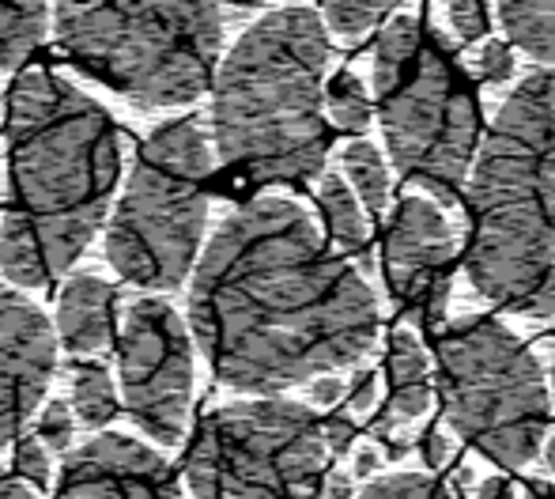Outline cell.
<instances>
[{"label":"cell","instance_id":"obj_3","mask_svg":"<svg viewBox=\"0 0 555 499\" xmlns=\"http://www.w3.org/2000/svg\"><path fill=\"white\" fill-rule=\"evenodd\" d=\"M465 269L495 307L555 315V68L529 73L476 155Z\"/></svg>","mask_w":555,"mask_h":499},{"label":"cell","instance_id":"obj_22","mask_svg":"<svg viewBox=\"0 0 555 499\" xmlns=\"http://www.w3.org/2000/svg\"><path fill=\"white\" fill-rule=\"evenodd\" d=\"M393 8L397 4H386V0H330V4H322L318 20H322V27H330L333 35L359 38L378 27Z\"/></svg>","mask_w":555,"mask_h":499},{"label":"cell","instance_id":"obj_25","mask_svg":"<svg viewBox=\"0 0 555 499\" xmlns=\"http://www.w3.org/2000/svg\"><path fill=\"white\" fill-rule=\"evenodd\" d=\"M15 477L23 481V485H30L35 492H42L46 485H50L53 470H50V450L42 447V443L35 439V435H27V439H20V447H15Z\"/></svg>","mask_w":555,"mask_h":499},{"label":"cell","instance_id":"obj_8","mask_svg":"<svg viewBox=\"0 0 555 499\" xmlns=\"http://www.w3.org/2000/svg\"><path fill=\"white\" fill-rule=\"evenodd\" d=\"M439 394L453 432L506 470L533 462L548 432V382L537 356L483 315H461L435 341Z\"/></svg>","mask_w":555,"mask_h":499},{"label":"cell","instance_id":"obj_10","mask_svg":"<svg viewBox=\"0 0 555 499\" xmlns=\"http://www.w3.org/2000/svg\"><path fill=\"white\" fill-rule=\"evenodd\" d=\"M117 382L125 412L163 447H178L193 405V337L163 299L129 303L117 325Z\"/></svg>","mask_w":555,"mask_h":499},{"label":"cell","instance_id":"obj_23","mask_svg":"<svg viewBox=\"0 0 555 499\" xmlns=\"http://www.w3.org/2000/svg\"><path fill=\"white\" fill-rule=\"evenodd\" d=\"M359 499H461L446 481L424 477V473H393L374 481Z\"/></svg>","mask_w":555,"mask_h":499},{"label":"cell","instance_id":"obj_33","mask_svg":"<svg viewBox=\"0 0 555 499\" xmlns=\"http://www.w3.org/2000/svg\"><path fill=\"white\" fill-rule=\"evenodd\" d=\"M325 499H351L348 473H330V477H325Z\"/></svg>","mask_w":555,"mask_h":499},{"label":"cell","instance_id":"obj_20","mask_svg":"<svg viewBox=\"0 0 555 499\" xmlns=\"http://www.w3.org/2000/svg\"><path fill=\"white\" fill-rule=\"evenodd\" d=\"M344 163V175L351 178V193L356 201H363L366 213L371 216H382L389 205V167L382 159V152L366 140H356V144L344 148L340 155Z\"/></svg>","mask_w":555,"mask_h":499},{"label":"cell","instance_id":"obj_30","mask_svg":"<svg viewBox=\"0 0 555 499\" xmlns=\"http://www.w3.org/2000/svg\"><path fill=\"white\" fill-rule=\"evenodd\" d=\"M453 455V443L442 435V427H431V432L424 435V462L431 465V470H442L446 462H450Z\"/></svg>","mask_w":555,"mask_h":499},{"label":"cell","instance_id":"obj_32","mask_svg":"<svg viewBox=\"0 0 555 499\" xmlns=\"http://www.w3.org/2000/svg\"><path fill=\"white\" fill-rule=\"evenodd\" d=\"M0 499H38V496H35V488L23 485L12 470H4V465H0Z\"/></svg>","mask_w":555,"mask_h":499},{"label":"cell","instance_id":"obj_2","mask_svg":"<svg viewBox=\"0 0 555 499\" xmlns=\"http://www.w3.org/2000/svg\"><path fill=\"white\" fill-rule=\"evenodd\" d=\"M8 201L0 277L50 287L106 223L121 175V140L103 103L50 68L8 91Z\"/></svg>","mask_w":555,"mask_h":499},{"label":"cell","instance_id":"obj_15","mask_svg":"<svg viewBox=\"0 0 555 499\" xmlns=\"http://www.w3.org/2000/svg\"><path fill=\"white\" fill-rule=\"evenodd\" d=\"M389 417L378 420V432H386L393 420H420L431 409V363L412 330H393L389 337Z\"/></svg>","mask_w":555,"mask_h":499},{"label":"cell","instance_id":"obj_11","mask_svg":"<svg viewBox=\"0 0 555 499\" xmlns=\"http://www.w3.org/2000/svg\"><path fill=\"white\" fill-rule=\"evenodd\" d=\"M386 280L393 299L420 318L424 330H442L450 303L457 231L427 197H404L386 223Z\"/></svg>","mask_w":555,"mask_h":499},{"label":"cell","instance_id":"obj_21","mask_svg":"<svg viewBox=\"0 0 555 499\" xmlns=\"http://www.w3.org/2000/svg\"><path fill=\"white\" fill-rule=\"evenodd\" d=\"M325 111H330V118L336 121V129H344V132H363L374 118L366 88L356 73L333 76L330 88H325Z\"/></svg>","mask_w":555,"mask_h":499},{"label":"cell","instance_id":"obj_13","mask_svg":"<svg viewBox=\"0 0 555 499\" xmlns=\"http://www.w3.org/2000/svg\"><path fill=\"white\" fill-rule=\"evenodd\" d=\"M53 499H182L167 458L129 435H95L65 458Z\"/></svg>","mask_w":555,"mask_h":499},{"label":"cell","instance_id":"obj_17","mask_svg":"<svg viewBox=\"0 0 555 499\" xmlns=\"http://www.w3.org/2000/svg\"><path fill=\"white\" fill-rule=\"evenodd\" d=\"M499 23L506 42L518 46L533 61L555 65V4L548 0H506L499 4Z\"/></svg>","mask_w":555,"mask_h":499},{"label":"cell","instance_id":"obj_27","mask_svg":"<svg viewBox=\"0 0 555 499\" xmlns=\"http://www.w3.org/2000/svg\"><path fill=\"white\" fill-rule=\"evenodd\" d=\"M514 46L506 38H491L488 46L480 50V61H476V76L483 84H503L514 76Z\"/></svg>","mask_w":555,"mask_h":499},{"label":"cell","instance_id":"obj_9","mask_svg":"<svg viewBox=\"0 0 555 499\" xmlns=\"http://www.w3.org/2000/svg\"><path fill=\"white\" fill-rule=\"evenodd\" d=\"M193 499H325L322 420L299 401L208 412L185 458Z\"/></svg>","mask_w":555,"mask_h":499},{"label":"cell","instance_id":"obj_19","mask_svg":"<svg viewBox=\"0 0 555 499\" xmlns=\"http://www.w3.org/2000/svg\"><path fill=\"white\" fill-rule=\"evenodd\" d=\"M121 401H117V386L111 379V368H103L99 360L76 363L73 368V412L80 417L83 427L99 432L117 417Z\"/></svg>","mask_w":555,"mask_h":499},{"label":"cell","instance_id":"obj_35","mask_svg":"<svg viewBox=\"0 0 555 499\" xmlns=\"http://www.w3.org/2000/svg\"><path fill=\"white\" fill-rule=\"evenodd\" d=\"M378 465H382V458H378V450H359L356 455V477H371V473H378Z\"/></svg>","mask_w":555,"mask_h":499},{"label":"cell","instance_id":"obj_1","mask_svg":"<svg viewBox=\"0 0 555 499\" xmlns=\"http://www.w3.org/2000/svg\"><path fill=\"white\" fill-rule=\"evenodd\" d=\"M190 280V337L238 394L272 397L351 368L378 337L363 272L287 197L231 208Z\"/></svg>","mask_w":555,"mask_h":499},{"label":"cell","instance_id":"obj_37","mask_svg":"<svg viewBox=\"0 0 555 499\" xmlns=\"http://www.w3.org/2000/svg\"><path fill=\"white\" fill-rule=\"evenodd\" d=\"M544 462H548V470L555 473V435L548 439V447H544Z\"/></svg>","mask_w":555,"mask_h":499},{"label":"cell","instance_id":"obj_34","mask_svg":"<svg viewBox=\"0 0 555 499\" xmlns=\"http://www.w3.org/2000/svg\"><path fill=\"white\" fill-rule=\"evenodd\" d=\"M476 499H514V488L506 485V481L491 477V481H483V485H480V492H476Z\"/></svg>","mask_w":555,"mask_h":499},{"label":"cell","instance_id":"obj_29","mask_svg":"<svg viewBox=\"0 0 555 499\" xmlns=\"http://www.w3.org/2000/svg\"><path fill=\"white\" fill-rule=\"evenodd\" d=\"M374 394H378V374L374 371H363L348 389V405L351 412H371L374 409Z\"/></svg>","mask_w":555,"mask_h":499},{"label":"cell","instance_id":"obj_38","mask_svg":"<svg viewBox=\"0 0 555 499\" xmlns=\"http://www.w3.org/2000/svg\"><path fill=\"white\" fill-rule=\"evenodd\" d=\"M552 371H555V368H552Z\"/></svg>","mask_w":555,"mask_h":499},{"label":"cell","instance_id":"obj_7","mask_svg":"<svg viewBox=\"0 0 555 499\" xmlns=\"http://www.w3.org/2000/svg\"><path fill=\"white\" fill-rule=\"evenodd\" d=\"M212 148L201 118H178L144 140L106 220V261L121 280L175 292L190 280L208 223Z\"/></svg>","mask_w":555,"mask_h":499},{"label":"cell","instance_id":"obj_6","mask_svg":"<svg viewBox=\"0 0 555 499\" xmlns=\"http://www.w3.org/2000/svg\"><path fill=\"white\" fill-rule=\"evenodd\" d=\"M50 23L61 53L76 68L140 111L190 106L212 88L220 68V4H57Z\"/></svg>","mask_w":555,"mask_h":499},{"label":"cell","instance_id":"obj_26","mask_svg":"<svg viewBox=\"0 0 555 499\" xmlns=\"http://www.w3.org/2000/svg\"><path fill=\"white\" fill-rule=\"evenodd\" d=\"M446 15H450V27L461 42H480L488 35V8L476 0H453V4H446Z\"/></svg>","mask_w":555,"mask_h":499},{"label":"cell","instance_id":"obj_16","mask_svg":"<svg viewBox=\"0 0 555 499\" xmlns=\"http://www.w3.org/2000/svg\"><path fill=\"white\" fill-rule=\"evenodd\" d=\"M318 205H322L325 228H330L333 243L344 250V254L359 257L363 265H371V228H366L363 213H359L356 193L348 190L340 175H322V185H318Z\"/></svg>","mask_w":555,"mask_h":499},{"label":"cell","instance_id":"obj_31","mask_svg":"<svg viewBox=\"0 0 555 499\" xmlns=\"http://www.w3.org/2000/svg\"><path fill=\"white\" fill-rule=\"evenodd\" d=\"M340 397H344V382L336 379V374H322V379L310 382V401L322 405V409H330Z\"/></svg>","mask_w":555,"mask_h":499},{"label":"cell","instance_id":"obj_18","mask_svg":"<svg viewBox=\"0 0 555 499\" xmlns=\"http://www.w3.org/2000/svg\"><path fill=\"white\" fill-rule=\"evenodd\" d=\"M50 35V4H0V68H20Z\"/></svg>","mask_w":555,"mask_h":499},{"label":"cell","instance_id":"obj_28","mask_svg":"<svg viewBox=\"0 0 555 499\" xmlns=\"http://www.w3.org/2000/svg\"><path fill=\"white\" fill-rule=\"evenodd\" d=\"M322 439H325V455H344L356 439V424L351 417H330L322 420Z\"/></svg>","mask_w":555,"mask_h":499},{"label":"cell","instance_id":"obj_12","mask_svg":"<svg viewBox=\"0 0 555 499\" xmlns=\"http://www.w3.org/2000/svg\"><path fill=\"white\" fill-rule=\"evenodd\" d=\"M57 337L53 325L27 295L0 284V450L20 439L27 420L46 401Z\"/></svg>","mask_w":555,"mask_h":499},{"label":"cell","instance_id":"obj_5","mask_svg":"<svg viewBox=\"0 0 555 499\" xmlns=\"http://www.w3.org/2000/svg\"><path fill=\"white\" fill-rule=\"evenodd\" d=\"M374 95L397 175L453 205L480 140V103L453 42L420 15H393L374 46Z\"/></svg>","mask_w":555,"mask_h":499},{"label":"cell","instance_id":"obj_4","mask_svg":"<svg viewBox=\"0 0 555 499\" xmlns=\"http://www.w3.org/2000/svg\"><path fill=\"white\" fill-rule=\"evenodd\" d=\"M330 30L314 8L264 12L212 76V137L231 175L254 185L307 182L325 167Z\"/></svg>","mask_w":555,"mask_h":499},{"label":"cell","instance_id":"obj_36","mask_svg":"<svg viewBox=\"0 0 555 499\" xmlns=\"http://www.w3.org/2000/svg\"><path fill=\"white\" fill-rule=\"evenodd\" d=\"M526 499H555V488L548 485V481H529Z\"/></svg>","mask_w":555,"mask_h":499},{"label":"cell","instance_id":"obj_14","mask_svg":"<svg viewBox=\"0 0 555 499\" xmlns=\"http://www.w3.org/2000/svg\"><path fill=\"white\" fill-rule=\"evenodd\" d=\"M117 292L111 280L76 272L57 292V322L53 337L73 356H99L117 337Z\"/></svg>","mask_w":555,"mask_h":499},{"label":"cell","instance_id":"obj_24","mask_svg":"<svg viewBox=\"0 0 555 499\" xmlns=\"http://www.w3.org/2000/svg\"><path fill=\"white\" fill-rule=\"evenodd\" d=\"M73 435H76L73 409H68L65 401H46L42 417H38L35 439L42 443L46 450H57V455H65V450L73 447Z\"/></svg>","mask_w":555,"mask_h":499}]
</instances>
